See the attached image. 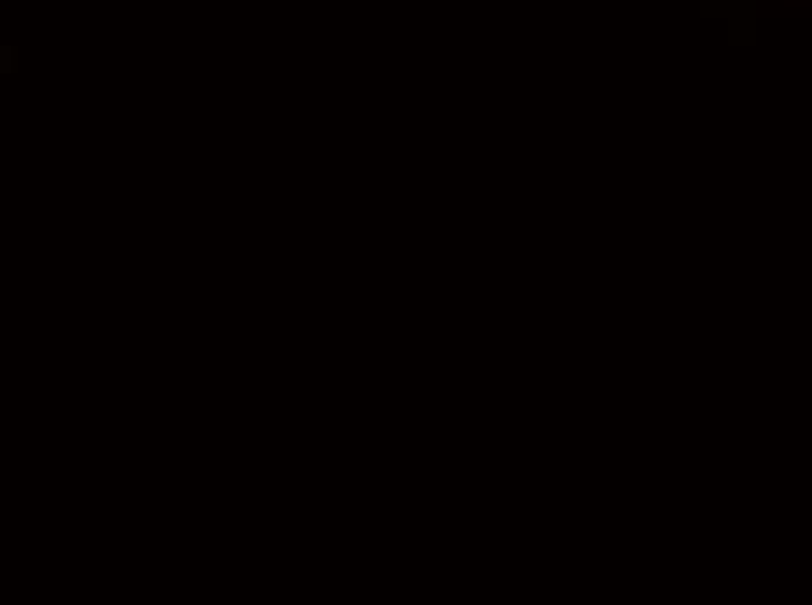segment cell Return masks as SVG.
<instances>
[{
	"instance_id": "1",
	"label": "cell",
	"mask_w": 812,
	"mask_h": 605,
	"mask_svg": "<svg viewBox=\"0 0 812 605\" xmlns=\"http://www.w3.org/2000/svg\"><path fill=\"white\" fill-rule=\"evenodd\" d=\"M14 60H18L14 46H0V70H14Z\"/></svg>"
}]
</instances>
